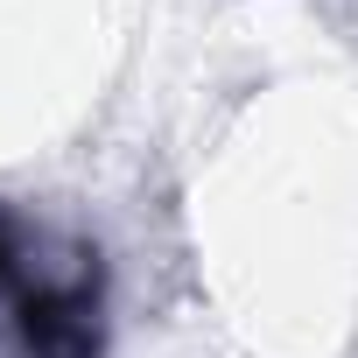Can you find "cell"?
I'll return each mask as SVG.
<instances>
[{
  "instance_id": "cell-1",
  "label": "cell",
  "mask_w": 358,
  "mask_h": 358,
  "mask_svg": "<svg viewBox=\"0 0 358 358\" xmlns=\"http://www.w3.org/2000/svg\"><path fill=\"white\" fill-rule=\"evenodd\" d=\"M0 358H106V260L0 204Z\"/></svg>"
}]
</instances>
